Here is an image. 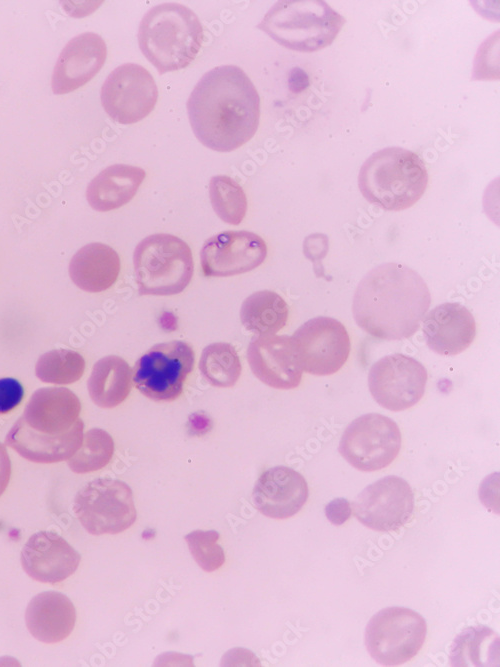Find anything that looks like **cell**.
Instances as JSON below:
<instances>
[{
	"label": "cell",
	"mask_w": 500,
	"mask_h": 667,
	"mask_svg": "<svg viewBox=\"0 0 500 667\" xmlns=\"http://www.w3.org/2000/svg\"><path fill=\"white\" fill-rule=\"evenodd\" d=\"M267 246L249 231H225L210 237L200 252L201 267L207 277H226L249 272L261 265Z\"/></svg>",
	"instance_id": "16"
},
{
	"label": "cell",
	"mask_w": 500,
	"mask_h": 667,
	"mask_svg": "<svg viewBox=\"0 0 500 667\" xmlns=\"http://www.w3.org/2000/svg\"><path fill=\"white\" fill-rule=\"evenodd\" d=\"M247 360L254 375L276 389L296 388L302 378L291 337L260 335L248 345Z\"/></svg>",
	"instance_id": "17"
},
{
	"label": "cell",
	"mask_w": 500,
	"mask_h": 667,
	"mask_svg": "<svg viewBox=\"0 0 500 667\" xmlns=\"http://www.w3.org/2000/svg\"><path fill=\"white\" fill-rule=\"evenodd\" d=\"M431 295L423 278L410 267L385 263L368 272L352 304L357 325L371 336L401 340L412 336L430 307Z\"/></svg>",
	"instance_id": "2"
},
{
	"label": "cell",
	"mask_w": 500,
	"mask_h": 667,
	"mask_svg": "<svg viewBox=\"0 0 500 667\" xmlns=\"http://www.w3.org/2000/svg\"><path fill=\"white\" fill-rule=\"evenodd\" d=\"M145 176V171L136 166L111 165L89 183L86 190L87 201L96 211L117 209L135 196Z\"/></svg>",
	"instance_id": "24"
},
{
	"label": "cell",
	"mask_w": 500,
	"mask_h": 667,
	"mask_svg": "<svg viewBox=\"0 0 500 667\" xmlns=\"http://www.w3.org/2000/svg\"><path fill=\"white\" fill-rule=\"evenodd\" d=\"M219 536L215 530H195L185 536L190 553L206 572L217 570L225 561L224 550L217 543Z\"/></svg>",
	"instance_id": "32"
},
{
	"label": "cell",
	"mask_w": 500,
	"mask_h": 667,
	"mask_svg": "<svg viewBox=\"0 0 500 667\" xmlns=\"http://www.w3.org/2000/svg\"><path fill=\"white\" fill-rule=\"evenodd\" d=\"M25 621L35 639L44 643H57L67 638L74 629L76 610L66 595L45 591L30 600Z\"/></svg>",
	"instance_id": "22"
},
{
	"label": "cell",
	"mask_w": 500,
	"mask_h": 667,
	"mask_svg": "<svg viewBox=\"0 0 500 667\" xmlns=\"http://www.w3.org/2000/svg\"><path fill=\"white\" fill-rule=\"evenodd\" d=\"M24 389L14 378H0V414L13 410L21 401Z\"/></svg>",
	"instance_id": "33"
},
{
	"label": "cell",
	"mask_w": 500,
	"mask_h": 667,
	"mask_svg": "<svg viewBox=\"0 0 500 667\" xmlns=\"http://www.w3.org/2000/svg\"><path fill=\"white\" fill-rule=\"evenodd\" d=\"M107 56L103 38L85 32L72 38L62 49L52 74L54 94H67L90 81L102 68Z\"/></svg>",
	"instance_id": "19"
},
{
	"label": "cell",
	"mask_w": 500,
	"mask_h": 667,
	"mask_svg": "<svg viewBox=\"0 0 500 667\" xmlns=\"http://www.w3.org/2000/svg\"><path fill=\"white\" fill-rule=\"evenodd\" d=\"M120 272V258L110 246L94 242L82 247L72 257L69 275L80 289L96 293L110 288Z\"/></svg>",
	"instance_id": "23"
},
{
	"label": "cell",
	"mask_w": 500,
	"mask_h": 667,
	"mask_svg": "<svg viewBox=\"0 0 500 667\" xmlns=\"http://www.w3.org/2000/svg\"><path fill=\"white\" fill-rule=\"evenodd\" d=\"M11 475V462L5 446L0 443V496L8 486Z\"/></svg>",
	"instance_id": "35"
},
{
	"label": "cell",
	"mask_w": 500,
	"mask_h": 667,
	"mask_svg": "<svg viewBox=\"0 0 500 667\" xmlns=\"http://www.w3.org/2000/svg\"><path fill=\"white\" fill-rule=\"evenodd\" d=\"M452 666H499V636L484 625L463 629L450 649Z\"/></svg>",
	"instance_id": "26"
},
{
	"label": "cell",
	"mask_w": 500,
	"mask_h": 667,
	"mask_svg": "<svg viewBox=\"0 0 500 667\" xmlns=\"http://www.w3.org/2000/svg\"><path fill=\"white\" fill-rule=\"evenodd\" d=\"M325 513L332 524L341 525L350 517L351 506L346 499L337 498L326 506Z\"/></svg>",
	"instance_id": "34"
},
{
	"label": "cell",
	"mask_w": 500,
	"mask_h": 667,
	"mask_svg": "<svg viewBox=\"0 0 500 667\" xmlns=\"http://www.w3.org/2000/svg\"><path fill=\"white\" fill-rule=\"evenodd\" d=\"M199 369L211 385L231 387L237 382L242 367L235 348L229 343L219 342L203 349Z\"/></svg>",
	"instance_id": "28"
},
{
	"label": "cell",
	"mask_w": 500,
	"mask_h": 667,
	"mask_svg": "<svg viewBox=\"0 0 500 667\" xmlns=\"http://www.w3.org/2000/svg\"><path fill=\"white\" fill-rule=\"evenodd\" d=\"M105 112L120 124L136 123L150 114L158 99V88L144 67L125 63L115 68L101 87Z\"/></svg>",
	"instance_id": "14"
},
{
	"label": "cell",
	"mask_w": 500,
	"mask_h": 667,
	"mask_svg": "<svg viewBox=\"0 0 500 667\" xmlns=\"http://www.w3.org/2000/svg\"><path fill=\"white\" fill-rule=\"evenodd\" d=\"M134 275L140 295L167 296L182 292L193 275L190 247L165 233L147 236L133 254Z\"/></svg>",
	"instance_id": "7"
},
{
	"label": "cell",
	"mask_w": 500,
	"mask_h": 667,
	"mask_svg": "<svg viewBox=\"0 0 500 667\" xmlns=\"http://www.w3.org/2000/svg\"><path fill=\"white\" fill-rule=\"evenodd\" d=\"M288 312V305L279 294L261 290L243 301L240 319L245 329L258 336L273 335L285 326Z\"/></svg>",
	"instance_id": "27"
},
{
	"label": "cell",
	"mask_w": 500,
	"mask_h": 667,
	"mask_svg": "<svg viewBox=\"0 0 500 667\" xmlns=\"http://www.w3.org/2000/svg\"><path fill=\"white\" fill-rule=\"evenodd\" d=\"M302 370L317 376L336 373L350 354V338L338 320L319 316L301 325L291 336Z\"/></svg>",
	"instance_id": "12"
},
{
	"label": "cell",
	"mask_w": 500,
	"mask_h": 667,
	"mask_svg": "<svg viewBox=\"0 0 500 667\" xmlns=\"http://www.w3.org/2000/svg\"><path fill=\"white\" fill-rule=\"evenodd\" d=\"M80 411V401L69 389H38L7 433L5 444L35 463L68 460L83 440Z\"/></svg>",
	"instance_id": "3"
},
{
	"label": "cell",
	"mask_w": 500,
	"mask_h": 667,
	"mask_svg": "<svg viewBox=\"0 0 500 667\" xmlns=\"http://www.w3.org/2000/svg\"><path fill=\"white\" fill-rule=\"evenodd\" d=\"M426 633V621L419 613L405 607H387L369 620L365 645L378 664L398 666L419 652Z\"/></svg>",
	"instance_id": "8"
},
{
	"label": "cell",
	"mask_w": 500,
	"mask_h": 667,
	"mask_svg": "<svg viewBox=\"0 0 500 667\" xmlns=\"http://www.w3.org/2000/svg\"><path fill=\"white\" fill-rule=\"evenodd\" d=\"M193 348L173 340L151 347L135 363L132 378L137 389L149 399L172 401L182 393L194 366Z\"/></svg>",
	"instance_id": "10"
},
{
	"label": "cell",
	"mask_w": 500,
	"mask_h": 667,
	"mask_svg": "<svg viewBox=\"0 0 500 667\" xmlns=\"http://www.w3.org/2000/svg\"><path fill=\"white\" fill-rule=\"evenodd\" d=\"M85 370V360L78 352L56 349L42 354L35 366V374L42 381L53 384H71L79 380Z\"/></svg>",
	"instance_id": "30"
},
{
	"label": "cell",
	"mask_w": 500,
	"mask_h": 667,
	"mask_svg": "<svg viewBox=\"0 0 500 667\" xmlns=\"http://www.w3.org/2000/svg\"><path fill=\"white\" fill-rule=\"evenodd\" d=\"M129 364L119 356L109 355L98 360L88 379L92 401L101 408H113L122 403L132 387Z\"/></svg>",
	"instance_id": "25"
},
{
	"label": "cell",
	"mask_w": 500,
	"mask_h": 667,
	"mask_svg": "<svg viewBox=\"0 0 500 667\" xmlns=\"http://www.w3.org/2000/svg\"><path fill=\"white\" fill-rule=\"evenodd\" d=\"M209 196L213 210L222 221L231 225L242 222L247 211V198L234 179L225 175L213 176Z\"/></svg>",
	"instance_id": "29"
},
{
	"label": "cell",
	"mask_w": 500,
	"mask_h": 667,
	"mask_svg": "<svg viewBox=\"0 0 500 667\" xmlns=\"http://www.w3.org/2000/svg\"><path fill=\"white\" fill-rule=\"evenodd\" d=\"M400 447L398 425L387 416L369 413L347 426L339 443V452L352 467L373 472L391 464Z\"/></svg>",
	"instance_id": "11"
},
{
	"label": "cell",
	"mask_w": 500,
	"mask_h": 667,
	"mask_svg": "<svg viewBox=\"0 0 500 667\" xmlns=\"http://www.w3.org/2000/svg\"><path fill=\"white\" fill-rule=\"evenodd\" d=\"M308 495L307 482L300 473L287 466H275L260 475L252 499L263 515L286 519L301 510Z\"/></svg>",
	"instance_id": "20"
},
{
	"label": "cell",
	"mask_w": 500,
	"mask_h": 667,
	"mask_svg": "<svg viewBox=\"0 0 500 667\" xmlns=\"http://www.w3.org/2000/svg\"><path fill=\"white\" fill-rule=\"evenodd\" d=\"M203 28L187 6L169 2L150 8L138 29V44L159 74L187 67L203 42Z\"/></svg>",
	"instance_id": "4"
},
{
	"label": "cell",
	"mask_w": 500,
	"mask_h": 667,
	"mask_svg": "<svg viewBox=\"0 0 500 667\" xmlns=\"http://www.w3.org/2000/svg\"><path fill=\"white\" fill-rule=\"evenodd\" d=\"M73 510L92 535L120 533L137 517L131 488L115 479H96L85 484L76 494Z\"/></svg>",
	"instance_id": "9"
},
{
	"label": "cell",
	"mask_w": 500,
	"mask_h": 667,
	"mask_svg": "<svg viewBox=\"0 0 500 667\" xmlns=\"http://www.w3.org/2000/svg\"><path fill=\"white\" fill-rule=\"evenodd\" d=\"M114 441L109 433L99 428L90 429L81 446L68 459L69 468L75 473H89L105 467L112 458Z\"/></svg>",
	"instance_id": "31"
},
{
	"label": "cell",
	"mask_w": 500,
	"mask_h": 667,
	"mask_svg": "<svg viewBox=\"0 0 500 667\" xmlns=\"http://www.w3.org/2000/svg\"><path fill=\"white\" fill-rule=\"evenodd\" d=\"M427 378V370L418 360L394 353L380 358L371 366L368 387L381 407L402 411L420 401Z\"/></svg>",
	"instance_id": "13"
},
{
	"label": "cell",
	"mask_w": 500,
	"mask_h": 667,
	"mask_svg": "<svg viewBox=\"0 0 500 667\" xmlns=\"http://www.w3.org/2000/svg\"><path fill=\"white\" fill-rule=\"evenodd\" d=\"M23 570L32 579L55 584L71 576L80 563V554L59 534L34 533L21 551Z\"/></svg>",
	"instance_id": "18"
},
{
	"label": "cell",
	"mask_w": 500,
	"mask_h": 667,
	"mask_svg": "<svg viewBox=\"0 0 500 667\" xmlns=\"http://www.w3.org/2000/svg\"><path fill=\"white\" fill-rule=\"evenodd\" d=\"M187 112L191 128L204 146L230 152L256 133L260 97L240 67L221 65L200 78L188 98Z\"/></svg>",
	"instance_id": "1"
},
{
	"label": "cell",
	"mask_w": 500,
	"mask_h": 667,
	"mask_svg": "<svg viewBox=\"0 0 500 667\" xmlns=\"http://www.w3.org/2000/svg\"><path fill=\"white\" fill-rule=\"evenodd\" d=\"M428 173L422 159L401 147H386L362 164L358 187L364 198L382 209L401 211L424 194Z\"/></svg>",
	"instance_id": "5"
},
{
	"label": "cell",
	"mask_w": 500,
	"mask_h": 667,
	"mask_svg": "<svg viewBox=\"0 0 500 667\" xmlns=\"http://www.w3.org/2000/svg\"><path fill=\"white\" fill-rule=\"evenodd\" d=\"M414 494L406 480L395 475L368 485L356 497L353 510L357 520L375 531H392L410 519Z\"/></svg>",
	"instance_id": "15"
},
{
	"label": "cell",
	"mask_w": 500,
	"mask_h": 667,
	"mask_svg": "<svg viewBox=\"0 0 500 667\" xmlns=\"http://www.w3.org/2000/svg\"><path fill=\"white\" fill-rule=\"evenodd\" d=\"M423 335L427 346L440 355H457L466 350L476 336V322L463 305L447 302L434 307L424 317Z\"/></svg>",
	"instance_id": "21"
},
{
	"label": "cell",
	"mask_w": 500,
	"mask_h": 667,
	"mask_svg": "<svg viewBox=\"0 0 500 667\" xmlns=\"http://www.w3.org/2000/svg\"><path fill=\"white\" fill-rule=\"evenodd\" d=\"M345 18L321 0L277 1L257 28L285 48L313 52L330 45Z\"/></svg>",
	"instance_id": "6"
}]
</instances>
